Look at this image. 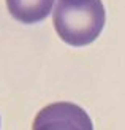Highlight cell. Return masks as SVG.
Listing matches in <instances>:
<instances>
[{"mask_svg": "<svg viewBox=\"0 0 125 130\" xmlns=\"http://www.w3.org/2000/svg\"><path fill=\"white\" fill-rule=\"evenodd\" d=\"M56 0H6L11 16L24 24H35L48 18Z\"/></svg>", "mask_w": 125, "mask_h": 130, "instance_id": "obj_3", "label": "cell"}, {"mask_svg": "<svg viewBox=\"0 0 125 130\" xmlns=\"http://www.w3.org/2000/svg\"><path fill=\"white\" fill-rule=\"evenodd\" d=\"M32 130H94L90 116L71 102L44 106L35 116Z\"/></svg>", "mask_w": 125, "mask_h": 130, "instance_id": "obj_2", "label": "cell"}, {"mask_svg": "<svg viewBox=\"0 0 125 130\" xmlns=\"http://www.w3.org/2000/svg\"><path fill=\"white\" fill-rule=\"evenodd\" d=\"M106 13L101 0H57L54 27L71 46H85L101 34Z\"/></svg>", "mask_w": 125, "mask_h": 130, "instance_id": "obj_1", "label": "cell"}]
</instances>
